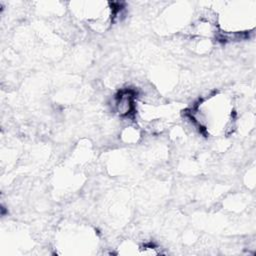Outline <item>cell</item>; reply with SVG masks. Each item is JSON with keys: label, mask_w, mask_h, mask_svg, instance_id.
I'll return each mask as SVG.
<instances>
[{"label": "cell", "mask_w": 256, "mask_h": 256, "mask_svg": "<svg viewBox=\"0 0 256 256\" xmlns=\"http://www.w3.org/2000/svg\"><path fill=\"white\" fill-rule=\"evenodd\" d=\"M115 111L122 117L129 116L136 109L135 94L131 90H124L120 92L114 101Z\"/></svg>", "instance_id": "3957f363"}, {"label": "cell", "mask_w": 256, "mask_h": 256, "mask_svg": "<svg viewBox=\"0 0 256 256\" xmlns=\"http://www.w3.org/2000/svg\"><path fill=\"white\" fill-rule=\"evenodd\" d=\"M234 113L231 97L224 93H215L201 100L191 110V119L203 132L216 136L231 130Z\"/></svg>", "instance_id": "6da1fadb"}, {"label": "cell", "mask_w": 256, "mask_h": 256, "mask_svg": "<svg viewBox=\"0 0 256 256\" xmlns=\"http://www.w3.org/2000/svg\"><path fill=\"white\" fill-rule=\"evenodd\" d=\"M253 3L230 2L219 14L216 26L226 35H243L254 28L255 8Z\"/></svg>", "instance_id": "7a4b0ae2"}]
</instances>
